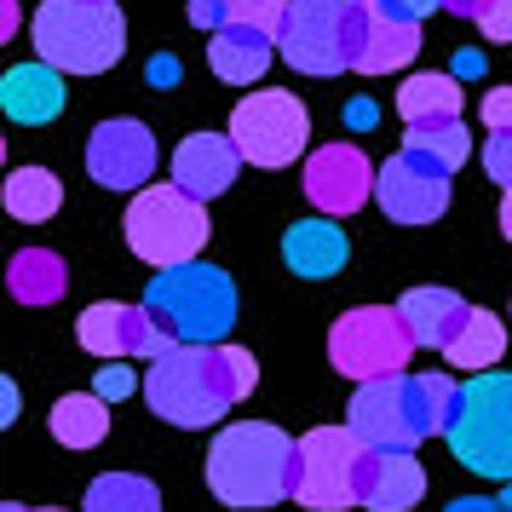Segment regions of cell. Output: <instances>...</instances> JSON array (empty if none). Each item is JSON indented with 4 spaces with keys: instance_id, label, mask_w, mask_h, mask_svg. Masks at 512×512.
Returning <instances> with one entry per match:
<instances>
[{
    "instance_id": "25",
    "label": "cell",
    "mask_w": 512,
    "mask_h": 512,
    "mask_svg": "<svg viewBox=\"0 0 512 512\" xmlns=\"http://www.w3.org/2000/svg\"><path fill=\"white\" fill-rule=\"evenodd\" d=\"M443 357H449L455 369H472V374L495 369V363L507 357V323H501L495 311H484V305H478V311L461 323V334L449 340V351H443Z\"/></svg>"
},
{
    "instance_id": "1",
    "label": "cell",
    "mask_w": 512,
    "mask_h": 512,
    "mask_svg": "<svg viewBox=\"0 0 512 512\" xmlns=\"http://www.w3.org/2000/svg\"><path fill=\"white\" fill-rule=\"evenodd\" d=\"M254 386H259V363L242 346H231V340H219V346H167L144 369L150 409L167 426H185V432L231 415Z\"/></svg>"
},
{
    "instance_id": "35",
    "label": "cell",
    "mask_w": 512,
    "mask_h": 512,
    "mask_svg": "<svg viewBox=\"0 0 512 512\" xmlns=\"http://www.w3.org/2000/svg\"><path fill=\"white\" fill-rule=\"evenodd\" d=\"M478 116H484L489 133H495V127H512V87H495V93H484Z\"/></svg>"
},
{
    "instance_id": "4",
    "label": "cell",
    "mask_w": 512,
    "mask_h": 512,
    "mask_svg": "<svg viewBox=\"0 0 512 512\" xmlns=\"http://www.w3.org/2000/svg\"><path fill=\"white\" fill-rule=\"evenodd\" d=\"M29 35L35 52L64 75H104L127 52V18L116 0H41Z\"/></svg>"
},
{
    "instance_id": "11",
    "label": "cell",
    "mask_w": 512,
    "mask_h": 512,
    "mask_svg": "<svg viewBox=\"0 0 512 512\" xmlns=\"http://www.w3.org/2000/svg\"><path fill=\"white\" fill-rule=\"evenodd\" d=\"M231 139L248 167H288L294 156H305L311 116H305V104L294 93L265 87V93H248L231 110Z\"/></svg>"
},
{
    "instance_id": "24",
    "label": "cell",
    "mask_w": 512,
    "mask_h": 512,
    "mask_svg": "<svg viewBox=\"0 0 512 512\" xmlns=\"http://www.w3.org/2000/svg\"><path fill=\"white\" fill-rule=\"evenodd\" d=\"M397 116H403V127H420V121H461V75H432V70L409 75L403 93H397Z\"/></svg>"
},
{
    "instance_id": "16",
    "label": "cell",
    "mask_w": 512,
    "mask_h": 512,
    "mask_svg": "<svg viewBox=\"0 0 512 512\" xmlns=\"http://www.w3.org/2000/svg\"><path fill=\"white\" fill-rule=\"evenodd\" d=\"M236 167H242V150H236L231 133H190L179 150H173V185H185L190 196H225L236 185Z\"/></svg>"
},
{
    "instance_id": "33",
    "label": "cell",
    "mask_w": 512,
    "mask_h": 512,
    "mask_svg": "<svg viewBox=\"0 0 512 512\" xmlns=\"http://www.w3.org/2000/svg\"><path fill=\"white\" fill-rule=\"evenodd\" d=\"M185 18H190L196 29H208V35H213V29H225V24H231V0H190V6H185Z\"/></svg>"
},
{
    "instance_id": "6",
    "label": "cell",
    "mask_w": 512,
    "mask_h": 512,
    "mask_svg": "<svg viewBox=\"0 0 512 512\" xmlns=\"http://www.w3.org/2000/svg\"><path fill=\"white\" fill-rule=\"evenodd\" d=\"M374 0H288L277 52L300 75H340L357 64Z\"/></svg>"
},
{
    "instance_id": "23",
    "label": "cell",
    "mask_w": 512,
    "mask_h": 512,
    "mask_svg": "<svg viewBox=\"0 0 512 512\" xmlns=\"http://www.w3.org/2000/svg\"><path fill=\"white\" fill-rule=\"evenodd\" d=\"M6 288H12L18 305H52V300H64V288H70V265L52 248H18L12 265H6Z\"/></svg>"
},
{
    "instance_id": "18",
    "label": "cell",
    "mask_w": 512,
    "mask_h": 512,
    "mask_svg": "<svg viewBox=\"0 0 512 512\" xmlns=\"http://www.w3.org/2000/svg\"><path fill=\"white\" fill-rule=\"evenodd\" d=\"M420 495H426V472H420L415 449H369L357 507H369V512H409V507H420Z\"/></svg>"
},
{
    "instance_id": "36",
    "label": "cell",
    "mask_w": 512,
    "mask_h": 512,
    "mask_svg": "<svg viewBox=\"0 0 512 512\" xmlns=\"http://www.w3.org/2000/svg\"><path fill=\"white\" fill-rule=\"evenodd\" d=\"M144 75H150V87H173L185 70H179V58H167V52H162V58H150V70H144Z\"/></svg>"
},
{
    "instance_id": "20",
    "label": "cell",
    "mask_w": 512,
    "mask_h": 512,
    "mask_svg": "<svg viewBox=\"0 0 512 512\" xmlns=\"http://www.w3.org/2000/svg\"><path fill=\"white\" fill-rule=\"evenodd\" d=\"M271 58H282L271 29L236 24V18H231L225 29H213L208 64H213V75H219L225 87H248V81H259V75L271 70Z\"/></svg>"
},
{
    "instance_id": "7",
    "label": "cell",
    "mask_w": 512,
    "mask_h": 512,
    "mask_svg": "<svg viewBox=\"0 0 512 512\" xmlns=\"http://www.w3.org/2000/svg\"><path fill=\"white\" fill-rule=\"evenodd\" d=\"M443 438L466 472L512 484V374H472L461 386V403H455V420Z\"/></svg>"
},
{
    "instance_id": "44",
    "label": "cell",
    "mask_w": 512,
    "mask_h": 512,
    "mask_svg": "<svg viewBox=\"0 0 512 512\" xmlns=\"http://www.w3.org/2000/svg\"><path fill=\"white\" fill-rule=\"evenodd\" d=\"M501 236L512 242V185H507V196H501Z\"/></svg>"
},
{
    "instance_id": "30",
    "label": "cell",
    "mask_w": 512,
    "mask_h": 512,
    "mask_svg": "<svg viewBox=\"0 0 512 512\" xmlns=\"http://www.w3.org/2000/svg\"><path fill=\"white\" fill-rule=\"evenodd\" d=\"M231 18L236 24H254L282 35V18H288V0H231Z\"/></svg>"
},
{
    "instance_id": "40",
    "label": "cell",
    "mask_w": 512,
    "mask_h": 512,
    "mask_svg": "<svg viewBox=\"0 0 512 512\" xmlns=\"http://www.w3.org/2000/svg\"><path fill=\"white\" fill-rule=\"evenodd\" d=\"M489 0H443V12H455V18H472L478 24V12H484Z\"/></svg>"
},
{
    "instance_id": "13",
    "label": "cell",
    "mask_w": 512,
    "mask_h": 512,
    "mask_svg": "<svg viewBox=\"0 0 512 512\" xmlns=\"http://www.w3.org/2000/svg\"><path fill=\"white\" fill-rule=\"evenodd\" d=\"M449 179L455 173H443V167L397 150L392 162L380 167V179H374V202L397 225H432V219L449 213Z\"/></svg>"
},
{
    "instance_id": "8",
    "label": "cell",
    "mask_w": 512,
    "mask_h": 512,
    "mask_svg": "<svg viewBox=\"0 0 512 512\" xmlns=\"http://www.w3.org/2000/svg\"><path fill=\"white\" fill-rule=\"evenodd\" d=\"M127 248L144 259V265H185V259L202 254V242L213 236L208 225V202L190 196L185 185H144L133 202H127Z\"/></svg>"
},
{
    "instance_id": "29",
    "label": "cell",
    "mask_w": 512,
    "mask_h": 512,
    "mask_svg": "<svg viewBox=\"0 0 512 512\" xmlns=\"http://www.w3.org/2000/svg\"><path fill=\"white\" fill-rule=\"evenodd\" d=\"M81 507L87 512H162V495L139 472H104V478L87 484V501Z\"/></svg>"
},
{
    "instance_id": "9",
    "label": "cell",
    "mask_w": 512,
    "mask_h": 512,
    "mask_svg": "<svg viewBox=\"0 0 512 512\" xmlns=\"http://www.w3.org/2000/svg\"><path fill=\"white\" fill-rule=\"evenodd\" d=\"M415 357V334L403 323L397 305H357L328 328V363L346 380H380V374H403Z\"/></svg>"
},
{
    "instance_id": "10",
    "label": "cell",
    "mask_w": 512,
    "mask_h": 512,
    "mask_svg": "<svg viewBox=\"0 0 512 512\" xmlns=\"http://www.w3.org/2000/svg\"><path fill=\"white\" fill-rule=\"evenodd\" d=\"M363 461H369V443L357 438L351 426H311L300 438L294 501L311 512L357 507V495H363Z\"/></svg>"
},
{
    "instance_id": "2",
    "label": "cell",
    "mask_w": 512,
    "mask_h": 512,
    "mask_svg": "<svg viewBox=\"0 0 512 512\" xmlns=\"http://www.w3.org/2000/svg\"><path fill=\"white\" fill-rule=\"evenodd\" d=\"M455 403L461 386L449 374H380V380H357L346 426L369 449H415L449 432Z\"/></svg>"
},
{
    "instance_id": "15",
    "label": "cell",
    "mask_w": 512,
    "mask_h": 512,
    "mask_svg": "<svg viewBox=\"0 0 512 512\" xmlns=\"http://www.w3.org/2000/svg\"><path fill=\"white\" fill-rule=\"evenodd\" d=\"M87 173L104 190H139L156 173V139H150V127L133 116L93 127V139H87Z\"/></svg>"
},
{
    "instance_id": "39",
    "label": "cell",
    "mask_w": 512,
    "mask_h": 512,
    "mask_svg": "<svg viewBox=\"0 0 512 512\" xmlns=\"http://www.w3.org/2000/svg\"><path fill=\"white\" fill-rule=\"evenodd\" d=\"M443 512H507L501 501H484V495H461V501H449Z\"/></svg>"
},
{
    "instance_id": "27",
    "label": "cell",
    "mask_w": 512,
    "mask_h": 512,
    "mask_svg": "<svg viewBox=\"0 0 512 512\" xmlns=\"http://www.w3.org/2000/svg\"><path fill=\"white\" fill-rule=\"evenodd\" d=\"M0 202L12 219H24V225H47L58 202H64V185H58V173L47 167H18V173H6V190H0Z\"/></svg>"
},
{
    "instance_id": "46",
    "label": "cell",
    "mask_w": 512,
    "mask_h": 512,
    "mask_svg": "<svg viewBox=\"0 0 512 512\" xmlns=\"http://www.w3.org/2000/svg\"><path fill=\"white\" fill-rule=\"evenodd\" d=\"M501 507H507V512H512V484H507V489H501Z\"/></svg>"
},
{
    "instance_id": "32",
    "label": "cell",
    "mask_w": 512,
    "mask_h": 512,
    "mask_svg": "<svg viewBox=\"0 0 512 512\" xmlns=\"http://www.w3.org/2000/svg\"><path fill=\"white\" fill-rule=\"evenodd\" d=\"M484 173L495 185H512V127H495L484 139Z\"/></svg>"
},
{
    "instance_id": "12",
    "label": "cell",
    "mask_w": 512,
    "mask_h": 512,
    "mask_svg": "<svg viewBox=\"0 0 512 512\" xmlns=\"http://www.w3.org/2000/svg\"><path fill=\"white\" fill-rule=\"evenodd\" d=\"M75 340L93 351V357H162L167 346H179L173 340V328L150 311V305H121V300H98L81 311V323H75Z\"/></svg>"
},
{
    "instance_id": "45",
    "label": "cell",
    "mask_w": 512,
    "mask_h": 512,
    "mask_svg": "<svg viewBox=\"0 0 512 512\" xmlns=\"http://www.w3.org/2000/svg\"><path fill=\"white\" fill-rule=\"evenodd\" d=\"M0 512H35V507H24V501H6V507H0Z\"/></svg>"
},
{
    "instance_id": "17",
    "label": "cell",
    "mask_w": 512,
    "mask_h": 512,
    "mask_svg": "<svg viewBox=\"0 0 512 512\" xmlns=\"http://www.w3.org/2000/svg\"><path fill=\"white\" fill-rule=\"evenodd\" d=\"M64 104H70V87H64V70L58 64H18V70H6L0 81V110L18 121V127H47V121L64 116Z\"/></svg>"
},
{
    "instance_id": "41",
    "label": "cell",
    "mask_w": 512,
    "mask_h": 512,
    "mask_svg": "<svg viewBox=\"0 0 512 512\" xmlns=\"http://www.w3.org/2000/svg\"><path fill=\"white\" fill-rule=\"evenodd\" d=\"M346 121L357 127V133H363V127H374V104H369V98H357V104L346 110Z\"/></svg>"
},
{
    "instance_id": "19",
    "label": "cell",
    "mask_w": 512,
    "mask_h": 512,
    "mask_svg": "<svg viewBox=\"0 0 512 512\" xmlns=\"http://www.w3.org/2000/svg\"><path fill=\"white\" fill-rule=\"evenodd\" d=\"M282 259H288V271L305 282H328L346 271L351 259V242L340 231V219L323 213V219H300V225H288L282 231Z\"/></svg>"
},
{
    "instance_id": "5",
    "label": "cell",
    "mask_w": 512,
    "mask_h": 512,
    "mask_svg": "<svg viewBox=\"0 0 512 512\" xmlns=\"http://www.w3.org/2000/svg\"><path fill=\"white\" fill-rule=\"evenodd\" d=\"M144 305L173 328L179 346H219L236 323V282L231 271H219L208 259H185V265H162L150 277Z\"/></svg>"
},
{
    "instance_id": "28",
    "label": "cell",
    "mask_w": 512,
    "mask_h": 512,
    "mask_svg": "<svg viewBox=\"0 0 512 512\" xmlns=\"http://www.w3.org/2000/svg\"><path fill=\"white\" fill-rule=\"evenodd\" d=\"M403 150L420 156V162L443 167V173H455V167L472 156V133H466L461 121H420V127L403 133Z\"/></svg>"
},
{
    "instance_id": "42",
    "label": "cell",
    "mask_w": 512,
    "mask_h": 512,
    "mask_svg": "<svg viewBox=\"0 0 512 512\" xmlns=\"http://www.w3.org/2000/svg\"><path fill=\"white\" fill-rule=\"evenodd\" d=\"M0 403H6V415H0V420H18V386H12V380L0 386Z\"/></svg>"
},
{
    "instance_id": "21",
    "label": "cell",
    "mask_w": 512,
    "mask_h": 512,
    "mask_svg": "<svg viewBox=\"0 0 512 512\" xmlns=\"http://www.w3.org/2000/svg\"><path fill=\"white\" fill-rule=\"evenodd\" d=\"M397 311H403V323L415 334V346H426V351H449V340H455L461 323L472 317V305H466L455 288H409V294L397 300Z\"/></svg>"
},
{
    "instance_id": "38",
    "label": "cell",
    "mask_w": 512,
    "mask_h": 512,
    "mask_svg": "<svg viewBox=\"0 0 512 512\" xmlns=\"http://www.w3.org/2000/svg\"><path fill=\"white\" fill-rule=\"evenodd\" d=\"M484 70H489V58H484L478 47H466V52H455V70H449V75H461V81H472V75H484Z\"/></svg>"
},
{
    "instance_id": "37",
    "label": "cell",
    "mask_w": 512,
    "mask_h": 512,
    "mask_svg": "<svg viewBox=\"0 0 512 512\" xmlns=\"http://www.w3.org/2000/svg\"><path fill=\"white\" fill-rule=\"evenodd\" d=\"M380 6H386V12H397V18H432V6H443V0H380Z\"/></svg>"
},
{
    "instance_id": "31",
    "label": "cell",
    "mask_w": 512,
    "mask_h": 512,
    "mask_svg": "<svg viewBox=\"0 0 512 512\" xmlns=\"http://www.w3.org/2000/svg\"><path fill=\"white\" fill-rule=\"evenodd\" d=\"M93 392H98V397H110V403H121V397L139 392V374L127 369V357H104V369H98Z\"/></svg>"
},
{
    "instance_id": "43",
    "label": "cell",
    "mask_w": 512,
    "mask_h": 512,
    "mask_svg": "<svg viewBox=\"0 0 512 512\" xmlns=\"http://www.w3.org/2000/svg\"><path fill=\"white\" fill-rule=\"evenodd\" d=\"M0 24H6V35L18 29V0H0Z\"/></svg>"
},
{
    "instance_id": "26",
    "label": "cell",
    "mask_w": 512,
    "mask_h": 512,
    "mask_svg": "<svg viewBox=\"0 0 512 512\" xmlns=\"http://www.w3.org/2000/svg\"><path fill=\"white\" fill-rule=\"evenodd\" d=\"M104 432H110V397L75 392L52 403V438L64 449H93V443H104Z\"/></svg>"
},
{
    "instance_id": "34",
    "label": "cell",
    "mask_w": 512,
    "mask_h": 512,
    "mask_svg": "<svg viewBox=\"0 0 512 512\" xmlns=\"http://www.w3.org/2000/svg\"><path fill=\"white\" fill-rule=\"evenodd\" d=\"M478 29H484L489 41H512V0H489L484 12H478Z\"/></svg>"
},
{
    "instance_id": "14",
    "label": "cell",
    "mask_w": 512,
    "mask_h": 512,
    "mask_svg": "<svg viewBox=\"0 0 512 512\" xmlns=\"http://www.w3.org/2000/svg\"><path fill=\"white\" fill-rule=\"evenodd\" d=\"M374 179H380V167L357 144H323L305 162V196H311V208L334 213V219H346L363 202H374Z\"/></svg>"
},
{
    "instance_id": "3",
    "label": "cell",
    "mask_w": 512,
    "mask_h": 512,
    "mask_svg": "<svg viewBox=\"0 0 512 512\" xmlns=\"http://www.w3.org/2000/svg\"><path fill=\"white\" fill-rule=\"evenodd\" d=\"M300 443L271 420H236L208 449V489L236 512H265L294 501Z\"/></svg>"
},
{
    "instance_id": "22",
    "label": "cell",
    "mask_w": 512,
    "mask_h": 512,
    "mask_svg": "<svg viewBox=\"0 0 512 512\" xmlns=\"http://www.w3.org/2000/svg\"><path fill=\"white\" fill-rule=\"evenodd\" d=\"M420 52V24L415 18H397L374 0L369 12V35H363V52H357V75H392V70H409Z\"/></svg>"
}]
</instances>
